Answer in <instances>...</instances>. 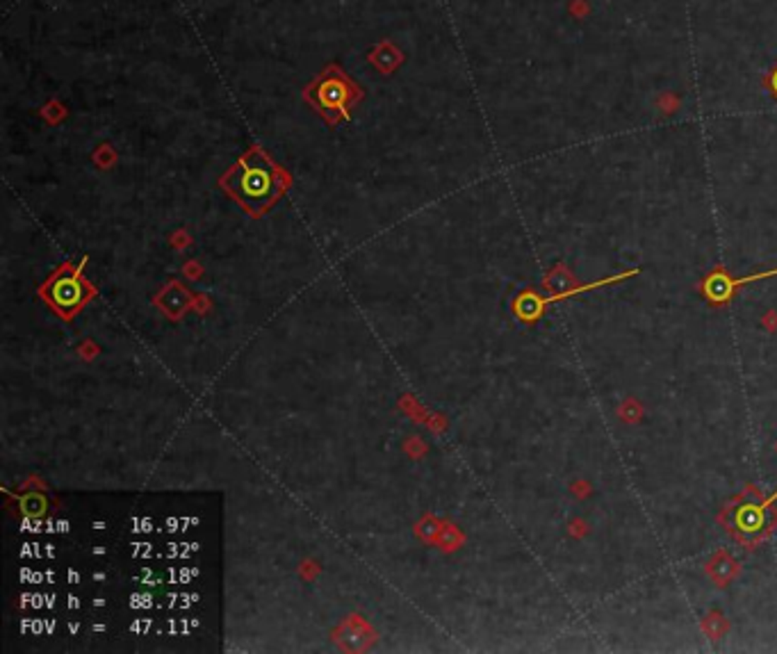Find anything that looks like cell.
Here are the masks:
<instances>
[{
	"mask_svg": "<svg viewBox=\"0 0 777 654\" xmlns=\"http://www.w3.org/2000/svg\"><path fill=\"white\" fill-rule=\"evenodd\" d=\"M777 490L769 497L759 488L748 486L723 506L718 522L743 547L754 549L777 529Z\"/></svg>",
	"mask_w": 777,
	"mask_h": 654,
	"instance_id": "6da1fadb",
	"label": "cell"
},
{
	"mask_svg": "<svg viewBox=\"0 0 777 654\" xmlns=\"http://www.w3.org/2000/svg\"><path fill=\"white\" fill-rule=\"evenodd\" d=\"M283 185L285 182L279 169L260 151H251L249 156H244L238 162V167L226 176V187L251 212H260L267 208L281 194Z\"/></svg>",
	"mask_w": 777,
	"mask_h": 654,
	"instance_id": "7a4b0ae2",
	"label": "cell"
},
{
	"mask_svg": "<svg viewBox=\"0 0 777 654\" xmlns=\"http://www.w3.org/2000/svg\"><path fill=\"white\" fill-rule=\"evenodd\" d=\"M361 98L363 89L337 64H329L303 89V100L320 112L329 124H337L340 119H349V110Z\"/></svg>",
	"mask_w": 777,
	"mask_h": 654,
	"instance_id": "3957f363",
	"label": "cell"
},
{
	"mask_svg": "<svg viewBox=\"0 0 777 654\" xmlns=\"http://www.w3.org/2000/svg\"><path fill=\"white\" fill-rule=\"evenodd\" d=\"M636 274H638V269H629V271L613 274V276H607V279H600V281H592V283L572 285V288H568V290H559V292L549 294V296H538L536 292L527 290V292H522V294H520L518 299H515V303H513V313H515L518 320H522V322L531 324V322L540 320V317H543V313L549 308L551 303L563 301V299H570V296H577V294H584V292H592V290H597V288H604V285L620 283V281H625V279H631V276H636Z\"/></svg>",
	"mask_w": 777,
	"mask_h": 654,
	"instance_id": "277c9868",
	"label": "cell"
},
{
	"mask_svg": "<svg viewBox=\"0 0 777 654\" xmlns=\"http://www.w3.org/2000/svg\"><path fill=\"white\" fill-rule=\"evenodd\" d=\"M773 276H777V267L769 269V271H756V274H750V276L734 279V276L725 269L723 264H718V267H713L698 283V290L711 305H728L734 299L736 290L743 288V285L754 283V281H764V279H773Z\"/></svg>",
	"mask_w": 777,
	"mask_h": 654,
	"instance_id": "5b68a950",
	"label": "cell"
},
{
	"mask_svg": "<svg viewBox=\"0 0 777 654\" xmlns=\"http://www.w3.org/2000/svg\"><path fill=\"white\" fill-rule=\"evenodd\" d=\"M46 294L53 305H57L59 310L64 313H71V310H78L80 305L85 303L87 299V285L80 281V276L74 274V271H64L59 274L57 279L50 281V285L46 288Z\"/></svg>",
	"mask_w": 777,
	"mask_h": 654,
	"instance_id": "8992f818",
	"label": "cell"
},
{
	"mask_svg": "<svg viewBox=\"0 0 777 654\" xmlns=\"http://www.w3.org/2000/svg\"><path fill=\"white\" fill-rule=\"evenodd\" d=\"M18 506L25 518H42L48 510V499L44 493H25L18 497Z\"/></svg>",
	"mask_w": 777,
	"mask_h": 654,
	"instance_id": "52a82bcc",
	"label": "cell"
},
{
	"mask_svg": "<svg viewBox=\"0 0 777 654\" xmlns=\"http://www.w3.org/2000/svg\"><path fill=\"white\" fill-rule=\"evenodd\" d=\"M761 85H764V89L769 91V94L777 100V62L771 66L769 74H766V76L761 78Z\"/></svg>",
	"mask_w": 777,
	"mask_h": 654,
	"instance_id": "ba28073f",
	"label": "cell"
},
{
	"mask_svg": "<svg viewBox=\"0 0 777 654\" xmlns=\"http://www.w3.org/2000/svg\"><path fill=\"white\" fill-rule=\"evenodd\" d=\"M677 105H679V100L674 98L672 94L661 96V107H670V112H674V110H677Z\"/></svg>",
	"mask_w": 777,
	"mask_h": 654,
	"instance_id": "9c48e42d",
	"label": "cell"
}]
</instances>
